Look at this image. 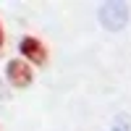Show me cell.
<instances>
[{
    "label": "cell",
    "mask_w": 131,
    "mask_h": 131,
    "mask_svg": "<svg viewBox=\"0 0 131 131\" xmlns=\"http://www.w3.org/2000/svg\"><path fill=\"white\" fill-rule=\"evenodd\" d=\"M97 16H100V24L105 29L118 31V29H123L128 24V5L126 3H102Z\"/></svg>",
    "instance_id": "cell-1"
},
{
    "label": "cell",
    "mask_w": 131,
    "mask_h": 131,
    "mask_svg": "<svg viewBox=\"0 0 131 131\" xmlns=\"http://www.w3.org/2000/svg\"><path fill=\"white\" fill-rule=\"evenodd\" d=\"M5 79L16 86V89H26V86L34 81V68L26 63V60H16L10 58L5 63Z\"/></svg>",
    "instance_id": "cell-2"
},
{
    "label": "cell",
    "mask_w": 131,
    "mask_h": 131,
    "mask_svg": "<svg viewBox=\"0 0 131 131\" xmlns=\"http://www.w3.org/2000/svg\"><path fill=\"white\" fill-rule=\"evenodd\" d=\"M18 50L29 60V66H45L47 63V50L42 45V39H37V37H21Z\"/></svg>",
    "instance_id": "cell-3"
},
{
    "label": "cell",
    "mask_w": 131,
    "mask_h": 131,
    "mask_svg": "<svg viewBox=\"0 0 131 131\" xmlns=\"http://www.w3.org/2000/svg\"><path fill=\"white\" fill-rule=\"evenodd\" d=\"M3 39H5V37H3V26H0V47H3Z\"/></svg>",
    "instance_id": "cell-4"
}]
</instances>
